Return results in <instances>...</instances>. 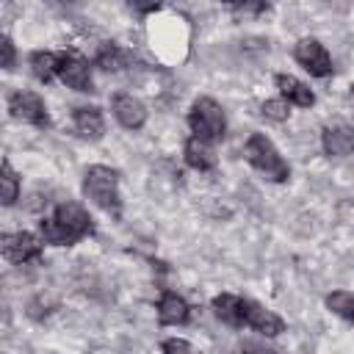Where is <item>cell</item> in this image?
<instances>
[{"label":"cell","mask_w":354,"mask_h":354,"mask_svg":"<svg viewBox=\"0 0 354 354\" xmlns=\"http://www.w3.org/2000/svg\"><path fill=\"white\" fill-rule=\"evenodd\" d=\"M39 235L44 243L53 246H72L86 235H94V218L80 202H61L53 207L50 216H41Z\"/></svg>","instance_id":"cell-1"},{"label":"cell","mask_w":354,"mask_h":354,"mask_svg":"<svg viewBox=\"0 0 354 354\" xmlns=\"http://www.w3.org/2000/svg\"><path fill=\"white\" fill-rule=\"evenodd\" d=\"M83 196L94 202L100 210L119 216L122 213V196H119V171L102 163H94L83 171Z\"/></svg>","instance_id":"cell-2"},{"label":"cell","mask_w":354,"mask_h":354,"mask_svg":"<svg viewBox=\"0 0 354 354\" xmlns=\"http://www.w3.org/2000/svg\"><path fill=\"white\" fill-rule=\"evenodd\" d=\"M243 158H246V163L254 169V171H260L266 180H271V183H288V177H290V166H288V160L279 155V149L274 147V141L266 136V133H252L249 138H246V144H243Z\"/></svg>","instance_id":"cell-3"},{"label":"cell","mask_w":354,"mask_h":354,"mask_svg":"<svg viewBox=\"0 0 354 354\" xmlns=\"http://www.w3.org/2000/svg\"><path fill=\"white\" fill-rule=\"evenodd\" d=\"M191 133L207 144H216L227 136V116H224V108L213 100V97H196L188 108V116H185Z\"/></svg>","instance_id":"cell-4"},{"label":"cell","mask_w":354,"mask_h":354,"mask_svg":"<svg viewBox=\"0 0 354 354\" xmlns=\"http://www.w3.org/2000/svg\"><path fill=\"white\" fill-rule=\"evenodd\" d=\"M8 116L22 122V124H33L39 130L50 127V113H47L44 100L28 88H17L8 94Z\"/></svg>","instance_id":"cell-5"},{"label":"cell","mask_w":354,"mask_h":354,"mask_svg":"<svg viewBox=\"0 0 354 354\" xmlns=\"http://www.w3.org/2000/svg\"><path fill=\"white\" fill-rule=\"evenodd\" d=\"M0 252L14 266L41 263L44 241H41V235H33V232H25V230L22 232H3L0 235Z\"/></svg>","instance_id":"cell-6"},{"label":"cell","mask_w":354,"mask_h":354,"mask_svg":"<svg viewBox=\"0 0 354 354\" xmlns=\"http://www.w3.org/2000/svg\"><path fill=\"white\" fill-rule=\"evenodd\" d=\"M293 58L304 72H310V77H329L335 72L329 50L313 36H304L293 44Z\"/></svg>","instance_id":"cell-7"},{"label":"cell","mask_w":354,"mask_h":354,"mask_svg":"<svg viewBox=\"0 0 354 354\" xmlns=\"http://www.w3.org/2000/svg\"><path fill=\"white\" fill-rule=\"evenodd\" d=\"M58 80L80 94H91L94 91V80H91V66L83 55L77 53H61V66H58Z\"/></svg>","instance_id":"cell-8"},{"label":"cell","mask_w":354,"mask_h":354,"mask_svg":"<svg viewBox=\"0 0 354 354\" xmlns=\"http://www.w3.org/2000/svg\"><path fill=\"white\" fill-rule=\"evenodd\" d=\"M243 324L263 337H277L285 332V321L254 299H243Z\"/></svg>","instance_id":"cell-9"},{"label":"cell","mask_w":354,"mask_h":354,"mask_svg":"<svg viewBox=\"0 0 354 354\" xmlns=\"http://www.w3.org/2000/svg\"><path fill=\"white\" fill-rule=\"evenodd\" d=\"M111 111H113V119L124 127V130H141L147 124V105L136 97V94H127V91H119L113 94L111 100Z\"/></svg>","instance_id":"cell-10"},{"label":"cell","mask_w":354,"mask_h":354,"mask_svg":"<svg viewBox=\"0 0 354 354\" xmlns=\"http://www.w3.org/2000/svg\"><path fill=\"white\" fill-rule=\"evenodd\" d=\"M72 127L83 141H100L105 136V116L97 105H77L72 111Z\"/></svg>","instance_id":"cell-11"},{"label":"cell","mask_w":354,"mask_h":354,"mask_svg":"<svg viewBox=\"0 0 354 354\" xmlns=\"http://www.w3.org/2000/svg\"><path fill=\"white\" fill-rule=\"evenodd\" d=\"M191 318V304L174 293V290H163L158 299V324L160 326H183Z\"/></svg>","instance_id":"cell-12"},{"label":"cell","mask_w":354,"mask_h":354,"mask_svg":"<svg viewBox=\"0 0 354 354\" xmlns=\"http://www.w3.org/2000/svg\"><path fill=\"white\" fill-rule=\"evenodd\" d=\"M321 147L329 158L354 155V127L351 124H326L321 130Z\"/></svg>","instance_id":"cell-13"},{"label":"cell","mask_w":354,"mask_h":354,"mask_svg":"<svg viewBox=\"0 0 354 354\" xmlns=\"http://www.w3.org/2000/svg\"><path fill=\"white\" fill-rule=\"evenodd\" d=\"M274 83H277L279 97H282L285 102H290V105H296V108H313V105H315V91H313L304 80L279 72V75H274Z\"/></svg>","instance_id":"cell-14"},{"label":"cell","mask_w":354,"mask_h":354,"mask_svg":"<svg viewBox=\"0 0 354 354\" xmlns=\"http://www.w3.org/2000/svg\"><path fill=\"white\" fill-rule=\"evenodd\" d=\"M133 61L136 55L116 41H102L94 53V66H100L102 72H124L133 66Z\"/></svg>","instance_id":"cell-15"},{"label":"cell","mask_w":354,"mask_h":354,"mask_svg":"<svg viewBox=\"0 0 354 354\" xmlns=\"http://www.w3.org/2000/svg\"><path fill=\"white\" fill-rule=\"evenodd\" d=\"M183 158H185V163H188L191 169H196V171H213V169L218 166V158H216L213 144H207V141H202V138H196V136H191V138L185 141Z\"/></svg>","instance_id":"cell-16"},{"label":"cell","mask_w":354,"mask_h":354,"mask_svg":"<svg viewBox=\"0 0 354 354\" xmlns=\"http://www.w3.org/2000/svg\"><path fill=\"white\" fill-rule=\"evenodd\" d=\"M210 307H213V315L221 324H227L232 329L246 326L243 324V299L241 296H235V293H218V296H213Z\"/></svg>","instance_id":"cell-17"},{"label":"cell","mask_w":354,"mask_h":354,"mask_svg":"<svg viewBox=\"0 0 354 354\" xmlns=\"http://www.w3.org/2000/svg\"><path fill=\"white\" fill-rule=\"evenodd\" d=\"M28 66L33 72V77L39 83H50L53 77H58V66H61V53L53 50H33L28 55Z\"/></svg>","instance_id":"cell-18"},{"label":"cell","mask_w":354,"mask_h":354,"mask_svg":"<svg viewBox=\"0 0 354 354\" xmlns=\"http://www.w3.org/2000/svg\"><path fill=\"white\" fill-rule=\"evenodd\" d=\"M19 199V174L14 171L11 160H3V171H0V202L3 207H11Z\"/></svg>","instance_id":"cell-19"},{"label":"cell","mask_w":354,"mask_h":354,"mask_svg":"<svg viewBox=\"0 0 354 354\" xmlns=\"http://www.w3.org/2000/svg\"><path fill=\"white\" fill-rule=\"evenodd\" d=\"M324 304H326V310L335 313L337 318L354 324V293H351V290H332V293H326Z\"/></svg>","instance_id":"cell-20"},{"label":"cell","mask_w":354,"mask_h":354,"mask_svg":"<svg viewBox=\"0 0 354 354\" xmlns=\"http://www.w3.org/2000/svg\"><path fill=\"white\" fill-rule=\"evenodd\" d=\"M260 113H263L266 119H271V122H285V119L290 116V102H285L282 97L266 100V102L260 105Z\"/></svg>","instance_id":"cell-21"},{"label":"cell","mask_w":354,"mask_h":354,"mask_svg":"<svg viewBox=\"0 0 354 354\" xmlns=\"http://www.w3.org/2000/svg\"><path fill=\"white\" fill-rule=\"evenodd\" d=\"M160 354H199V351L183 337H166L160 340Z\"/></svg>","instance_id":"cell-22"},{"label":"cell","mask_w":354,"mask_h":354,"mask_svg":"<svg viewBox=\"0 0 354 354\" xmlns=\"http://www.w3.org/2000/svg\"><path fill=\"white\" fill-rule=\"evenodd\" d=\"M230 11H232L235 17H246V14H268L271 6H268V3H232Z\"/></svg>","instance_id":"cell-23"},{"label":"cell","mask_w":354,"mask_h":354,"mask_svg":"<svg viewBox=\"0 0 354 354\" xmlns=\"http://www.w3.org/2000/svg\"><path fill=\"white\" fill-rule=\"evenodd\" d=\"M0 50H3V69L11 72L14 64H17V47H14V41H11L8 33H3V39H0Z\"/></svg>","instance_id":"cell-24"},{"label":"cell","mask_w":354,"mask_h":354,"mask_svg":"<svg viewBox=\"0 0 354 354\" xmlns=\"http://www.w3.org/2000/svg\"><path fill=\"white\" fill-rule=\"evenodd\" d=\"M235 354H279V351L266 346V343H260V340H243V343H238Z\"/></svg>","instance_id":"cell-25"},{"label":"cell","mask_w":354,"mask_h":354,"mask_svg":"<svg viewBox=\"0 0 354 354\" xmlns=\"http://www.w3.org/2000/svg\"><path fill=\"white\" fill-rule=\"evenodd\" d=\"M130 8H133V11H138V14H149V11H158L160 6H158V3H149V6H141V3H130Z\"/></svg>","instance_id":"cell-26"}]
</instances>
